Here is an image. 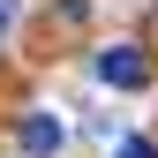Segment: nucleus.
Returning <instances> with one entry per match:
<instances>
[{
    "label": "nucleus",
    "instance_id": "f03ea898",
    "mask_svg": "<svg viewBox=\"0 0 158 158\" xmlns=\"http://www.w3.org/2000/svg\"><path fill=\"white\" fill-rule=\"evenodd\" d=\"M60 121H53V113H23V151H38V158H45V151H60Z\"/></svg>",
    "mask_w": 158,
    "mask_h": 158
},
{
    "label": "nucleus",
    "instance_id": "f257e3e1",
    "mask_svg": "<svg viewBox=\"0 0 158 158\" xmlns=\"http://www.w3.org/2000/svg\"><path fill=\"white\" fill-rule=\"evenodd\" d=\"M98 83H113V90H143V83H151V60H143L135 45H106V53H98Z\"/></svg>",
    "mask_w": 158,
    "mask_h": 158
},
{
    "label": "nucleus",
    "instance_id": "7ed1b4c3",
    "mask_svg": "<svg viewBox=\"0 0 158 158\" xmlns=\"http://www.w3.org/2000/svg\"><path fill=\"white\" fill-rule=\"evenodd\" d=\"M113 158H158V151L143 143V135H128V143H121V151H113Z\"/></svg>",
    "mask_w": 158,
    "mask_h": 158
},
{
    "label": "nucleus",
    "instance_id": "20e7f679",
    "mask_svg": "<svg viewBox=\"0 0 158 158\" xmlns=\"http://www.w3.org/2000/svg\"><path fill=\"white\" fill-rule=\"evenodd\" d=\"M8 23H15V0H0V30H8Z\"/></svg>",
    "mask_w": 158,
    "mask_h": 158
}]
</instances>
